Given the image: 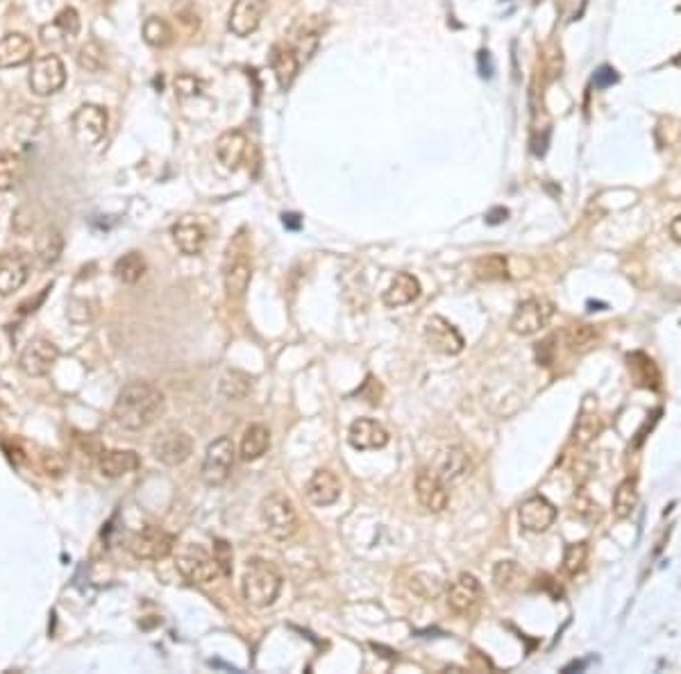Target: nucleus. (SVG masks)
Listing matches in <instances>:
<instances>
[{
  "label": "nucleus",
  "mask_w": 681,
  "mask_h": 674,
  "mask_svg": "<svg viewBox=\"0 0 681 674\" xmlns=\"http://www.w3.org/2000/svg\"><path fill=\"white\" fill-rule=\"evenodd\" d=\"M166 397L157 387L148 382H132L123 387L114 402V420L123 429L142 432L164 416Z\"/></svg>",
  "instance_id": "obj_1"
},
{
  "label": "nucleus",
  "mask_w": 681,
  "mask_h": 674,
  "mask_svg": "<svg viewBox=\"0 0 681 674\" xmlns=\"http://www.w3.org/2000/svg\"><path fill=\"white\" fill-rule=\"evenodd\" d=\"M282 591V575L272 568L268 561H248L241 577V595L248 604L257 609H266L275 604Z\"/></svg>",
  "instance_id": "obj_2"
},
{
  "label": "nucleus",
  "mask_w": 681,
  "mask_h": 674,
  "mask_svg": "<svg viewBox=\"0 0 681 674\" xmlns=\"http://www.w3.org/2000/svg\"><path fill=\"white\" fill-rule=\"evenodd\" d=\"M259 513H262L264 527L275 540H288L298 533V511L284 493H271L264 497Z\"/></svg>",
  "instance_id": "obj_3"
},
{
  "label": "nucleus",
  "mask_w": 681,
  "mask_h": 674,
  "mask_svg": "<svg viewBox=\"0 0 681 674\" xmlns=\"http://www.w3.org/2000/svg\"><path fill=\"white\" fill-rule=\"evenodd\" d=\"M175 565H178L180 575H182L184 579H189L200 586L214 584V581L223 575L214 555H210L207 549L194 543L182 545V548L175 552Z\"/></svg>",
  "instance_id": "obj_4"
},
{
  "label": "nucleus",
  "mask_w": 681,
  "mask_h": 674,
  "mask_svg": "<svg viewBox=\"0 0 681 674\" xmlns=\"http://www.w3.org/2000/svg\"><path fill=\"white\" fill-rule=\"evenodd\" d=\"M127 549H130L134 559L162 561L168 555H173L175 536L168 533L166 529L150 525V527H143L136 533H132V539L127 540Z\"/></svg>",
  "instance_id": "obj_5"
},
{
  "label": "nucleus",
  "mask_w": 681,
  "mask_h": 674,
  "mask_svg": "<svg viewBox=\"0 0 681 674\" xmlns=\"http://www.w3.org/2000/svg\"><path fill=\"white\" fill-rule=\"evenodd\" d=\"M234 443H232L230 436H220V439L207 445L203 471H200L207 486H223L226 484L232 472V465H234Z\"/></svg>",
  "instance_id": "obj_6"
},
{
  "label": "nucleus",
  "mask_w": 681,
  "mask_h": 674,
  "mask_svg": "<svg viewBox=\"0 0 681 674\" xmlns=\"http://www.w3.org/2000/svg\"><path fill=\"white\" fill-rule=\"evenodd\" d=\"M555 316V304L547 298H530L520 303L516 307L514 316H511V332L518 336H532L539 334L543 327H547Z\"/></svg>",
  "instance_id": "obj_7"
},
{
  "label": "nucleus",
  "mask_w": 681,
  "mask_h": 674,
  "mask_svg": "<svg viewBox=\"0 0 681 674\" xmlns=\"http://www.w3.org/2000/svg\"><path fill=\"white\" fill-rule=\"evenodd\" d=\"M482 595L484 591L479 579H477L475 575L462 572V575L448 586V609L459 617H471L472 613L479 609V604H482Z\"/></svg>",
  "instance_id": "obj_8"
},
{
  "label": "nucleus",
  "mask_w": 681,
  "mask_h": 674,
  "mask_svg": "<svg viewBox=\"0 0 681 674\" xmlns=\"http://www.w3.org/2000/svg\"><path fill=\"white\" fill-rule=\"evenodd\" d=\"M30 89L37 96H53L62 91L66 84V68L57 55H43L32 64L30 78H27Z\"/></svg>",
  "instance_id": "obj_9"
},
{
  "label": "nucleus",
  "mask_w": 681,
  "mask_h": 674,
  "mask_svg": "<svg viewBox=\"0 0 681 674\" xmlns=\"http://www.w3.org/2000/svg\"><path fill=\"white\" fill-rule=\"evenodd\" d=\"M107 123H110V116L100 105H87L80 107L73 114L71 120V127H73L75 142L82 143V146H96L105 139Z\"/></svg>",
  "instance_id": "obj_10"
},
{
  "label": "nucleus",
  "mask_w": 681,
  "mask_h": 674,
  "mask_svg": "<svg viewBox=\"0 0 681 674\" xmlns=\"http://www.w3.org/2000/svg\"><path fill=\"white\" fill-rule=\"evenodd\" d=\"M59 350L53 341L48 339H32L23 348L21 356H19V366L27 377H43L53 371L55 361H57Z\"/></svg>",
  "instance_id": "obj_11"
},
{
  "label": "nucleus",
  "mask_w": 681,
  "mask_h": 674,
  "mask_svg": "<svg viewBox=\"0 0 681 674\" xmlns=\"http://www.w3.org/2000/svg\"><path fill=\"white\" fill-rule=\"evenodd\" d=\"M191 452H194V440L187 432H180V429H168L152 443L155 459L166 465H182L189 459Z\"/></svg>",
  "instance_id": "obj_12"
},
{
  "label": "nucleus",
  "mask_w": 681,
  "mask_h": 674,
  "mask_svg": "<svg viewBox=\"0 0 681 674\" xmlns=\"http://www.w3.org/2000/svg\"><path fill=\"white\" fill-rule=\"evenodd\" d=\"M425 341L430 345L432 350L440 352V355H459L463 350V336L459 334L455 325L450 320H446L443 316H432L427 323H425Z\"/></svg>",
  "instance_id": "obj_13"
},
{
  "label": "nucleus",
  "mask_w": 681,
  "mask_h": 674,
  "mask_svg": "<svg viewBox=\"0 0 681 674\" xmlns=\"http://www.w3.org/2000/svg\"><path fill=\"white\" fill-rule=\"evenodd\" d=\"M264 14H266V0H234L227 27L236 37H250L262 26Z\"/></svg>",
  "instance_id": "obj_14"
},
{
  "label": "nucleus",
  "mask_w": 681,
  "mask_h": 674,
  "mask_svg": "<svg viewBox=\"0 0 681 674\" xmlns=\"http://www.w3.org/2000/svg\"><path fill=\"white\" fill-rule=\"evenodd\" d=\"M518 520H520V527H523L524 532L540 533L555 525L556 507L550 502V500H545L543 495H534L520 504Z\"/></svg>",
  "instance_id": "obj_15"
},
{
  "label": "nucleus",
  "mask_w": 681,
  "mask_h": 674,
  "mask_svg": "<svg viewBox=\"0 0 681 674\" xmlns=\"http://www.w3.org/2000/svg\"><path fill=\"white\" fill-rule=\"evenodd\" d=\"M416 497L432 513L446 511L448 502H450L448 486L440 481V477L434 471H427V468H423L418 477H416Z\"/></svg>",
  "instance_id": "obj_16"
},
{
  "label": "nucleus",
  "mask_w": 681,
  "mask_h": 674,
  "mask_svg": "<svg viewBox=\"0 0 681 674\" xmlns=\"http://www.w3.org/2000/svg\"><path fill=\"white\" fill-rule=\"evenodd\" d=\"M27 275H30V264L26 255L7 252L0 257V295H11L19 291L27 282Z\"/></svg>",
  "instance_id": "obj_17"
},
{
  "label": "nucleus",
  "mask_w": 681,
  "mask_h": 674,
  "mask_svg": "<svg viewBox=\"0 0 681 674\" xmlns=\"http://www.w3.org/2000/svg\"><path fill=\"white\" fill-rule=\"evenodd\" d=\"M252 280V268L248 262L246 250L241 255H236V248L230 243V250H227V262H226V291L230 293L232 298H241L243 293L248 291Z\"/></svg>",
  "instance_id": "obj_18"
},
{
  "label": "nucleus",
  "mask_w": 681,
  "mask_h": 674,
  "mask_svg": "<svg viewBox=\"0 0 681 674\" xmlns=\"http://www.w3.org/2000/svg\"><path fill=\"white\" fill-rule=\"evenodd\" d=\"M348 443L355 449H379L388 443V432L378 420L359 418L350 425Z\"/></svg>",
  "instance_id": "obj_19"
},
{
  "label": "nucleus",
  "mask_w": 681,
  "mask_h": 674,
  "mask_svg": "<svg viewBox=\"0 0 681 674\" xmlns=\"http://www.w3.org/2000/svg\"><path fill=\"white\" fill-rule=\"evenodd\" d=\"M307 497L310 502L316 507H330L340 497V481L327 468H320L311 475V479L307 481Z\"/></svg>",
  "instance_id": "obj_20"
},
{
  "label": "nucleus",
  "mask_w": 681,
  "mask_h": 674,
  "mask_svg": "<svg viewBox=\"0 0 681 674\" xmlns=\"http://www.w3.org/2000/svg\"><path fill=\"white\" fill-rule=\"evenodd\" d=\"M173 241L184 255L195 257L207 246V230H204V225L200 220L187 216V218L173 225Z\"/></svg>",
  "instance_id": "obj_21"
},
{
  "label": "nucleus",
  "mask_w": 681,
  "mask_h": 674,
  "mask_svg": "<svg viewBox=\"0 0 681 674\" xmlns=\"http://www.w3.org/2000/svg\"><path fill=\"white\" fill-rule=\"evenodd\" d=\"M34 55V43L21 34V32H10L0 39V68H16L27 64Z\"/></svg>",
  "instance_id": "obj_22"
},
{
  "label": "nucleus",
  "mask_w": 681,
  "mask_h": 674,
  "mask_svg": "<svg viewBox=\"0 0 681 674\" xmlns=\"http://www.w3.org/2000/svg\"><path fill=\"white\" fill-rule=\"evenodd\" d=\"M248 152V136L241 130H227L216 139V157L226 168L234 171Z\"/></svg>",
  "instance_id": "obj_23"
},
{
  "label": "nucleus",
  "mask_w": 681,
  "mask_h": 674,
  "mask_svg": "<svg viewBox=\"0 0 681 674\" xmlns=\"http://www.w3.org/2000/svg\"><path fill=\"white\" fill-rule=\"evenodd\" d=\"M139 465H142V459L132 449H105L98 456L100 472L110 479H119L127 472H134Z\"/></svg>",
  "instance_id": "obj_24"
},
{
  "label": "nucleus",
  "mask_w": 681,
  "mask_h": 674,
  "mask_svg": "<svg viewBox=\"0 0 681 674\" xmlns=\"http://www.w3.org/2000/svg\"><path fill=\"white\" fill-rule=\"evenodd\" d=\"M472 471V461H471V455H468L466 449L463 448H450L443 455V461H440V468L436 475L440 477V481L446 484V486H452V484H456V481H462L466 479L468 475H471Z\"/></svg>",
  "instance_id": "obj_25"
},
{
  "label": "nucleus",
  "mask_w": 681,
  "mask_h": 674,
  "mask_svg": "<svg viewBox=\"0 0 681 674\" xmlns=\"http://www.w3.org/2000/svg\"><path fill=\"white\" fill-rule=\"evenodd\" d=\"M271 66H272V73H275V78H278V84L282 87L284 91H287L288 87L294 84V80L298 78L300 62H298V55H295V50L291 46H284V43H279V46L272 48Z\"/></svg>",
  "instance_id": "obj_26"
},
{
  "label": "nucleus",
  "mask_w": 681,
  "mask_h": 674,
  "mask_svg": "<svg viewBox=\"0 0 681 674\" xmlns=\"http://www.w3.org/2000/svg\"><path fill=\"white\" fill-rule=\"evenodd\" d=\"M420 295V282L414 278V275H409V272H398L394 278V282L388 284V288L384 291L382 300L386 307L395 309V307H404V304L414 303L416 298Z\"/></svg>",
  "instance_id": "obj_27"
},
{
  "label": "nucleus",
  "mask_w": 681,
  "mask_h": 674,
  "mask_svg": "<svg viewBox=\"0 0 681 674\" xmlns=\"http://www.w3.org/2000/svg\"><path fill=\"white\" fill-rule=\"evenodd\" d=\"M639 507V479L636 477H627L618 484L616 493H613V516L618 520H624Z\"/></svg>",
  "instance_id": "obj_28"
},
{
  "label": "nucleus",
  "mask_w": 681,
  "mask_h": 674,
  "mask_svg": "<svg viewBox=\"0 0 681 674\" xmlns=\"http://www.w3.org/2000/svg\"><path fill=\"white\" fill-rule=\"evenodd\" d=\"M26 178V162L16 152H0V194L16 188Z\"/></svg>",
  "instance_id": "obj_29"
},
{
  "label": "nucleus",
  "mask_w": 681,
  "mask_h": 674,
  "mask_svg": "<svg viewBox=\"0 0 681 674\" xmlns=\"http://www.w3.org/2000/svg\"><path fill=\"white\" fill-rule=\"evenodd\" d=\"M271 448V432L264 425H250L246 429L241 440V459L243 461H257Z\"/></svg>",
  "instance_id": "obj_30"
},
{
  "label": "nucleus",
  "mask_w": 681,
  "mask_h": 674,
  "mask_svg": "<svg viewBox=\"0 0 681 674\" xmlns=\"http://www.w3.org/2000/svg\"><path fill=\"white\" fill-rule=\"evenodd\" d=\"M472 272H475V278L482 280V282L509 280V259L504 255L479 257V259L472 264Z\"/></svg>",
  "instance_id": "obj_31"
},
{
  "label": "nucleus",
  "mask_w": 681,
  "mask_h": 674,
  "mask_svg": "<svg viewBox=\"0 0 681 674\" xmlns=\"http://www.w3.org/2000/svg\"><path fill=\"white\" fill-rule=\"evenodd\" d=\"M143 272H146V259H143L142 252H127L114 264V278L121 284H127V287L139 282L143 278Z\"/></svg>",
  "instance_id": "obj_32"
},
{
  "label": "nucleus",
  "mask_w": 681,
  "mask_h": 674,
  "mask_svg": "<svg viewBox=\"0 0 681 674\" xmlns=\"http://www.w3.org/2000/svg\"><path fill=\"white\" fill-rule=\"evenodd\" d=\"M173 27L162 16H148L143 23V42L152 48H168L173 43Z\"/></svg>",
  "instance_id": "obj_33"
},
{
  "label": "nucleus",
  "mask_w": 681,
  "mask_h": 674,
  "mask_svg": "<svg viewBox=\"0 0 681 674\" xmlns=\"http://www.w3.org/2000/svg\"><path fill=\"white\" fill-rule=\"evenodd\" d=\"M563 336H566V345L570 348V352H577V355L593 350L600 341L598 330L593 325H570Z\"/></svg>",
  "instance_id": "obj_34"
},
{
  "label": "nucleus",
  "mask_w": 681,
  "mask_h": 674,
  "mask_svg": "<svg viewBox=\"0 0 681 674\" xmlns=\"http://www.w3.org/2000/svg\"><path fill=\"white\" fill-rule=\"evenodd\" d=\"M600 432H602V418H600L595 411H582V416L577 418L575 432H572V440L579 448H588L593 440L598 439Z\"/></svg>",
  "instance_id": "obj_35"
},
{
  "label": "nucleus",
  "mask_w": 681,
  "mask_h": 674,
  "mask_svg": "<svg viewBox=\"0 0 681 674\" xmlns=\"http://www.w3.org/2000/svg\"><path fill=\"white\" fill-rule=\"evenodd\" d=\"M62 250H64V239L62 234H59V230L50 227V230H46L42 236H39L37 252L43 266H53V264L59 259V255H62Z\"/></svg>",
  "instance_id": "obj_36"
},
{
  "label": "nucleus",
  "mask_w": 681,
  "mask_h": 674,
  "mask_svg": "<svg viewBox=\"0 0 681 674\" xmlns=\"http://www.w3.org/2000/svg\"><path fill=\"white\" fill-rule=\"evenodd\" d=\"M629 368L634 371L636 379H639L640 387H647V388H659V371H656L654 366V361L647 359L645 355H640V352H636V355L629 356Z\"/></svg>",
  "instance_id": "obj_37"
},
{
  "label": "nucleus",
  "mask_w": 681,
  "mask_h": 674,
  "mask_svg": "<svg viewBox=\"0 0 681 674\" xmlns=\"http://www.w3.org/2000/svg\"><path fill=\"white\" fill-rule=\"evenodd\" d=\"M588 563V543H570L563 549V561H561V568L568 577L582 575L584 568Z\"/></svg>",
  "instance_id": "obj_38"
},
{
  "label": "nucleus",
  "mask_w": 681,
  "mask_h": 674,
  "mask_svg": "<svg viewBox=\"0 0 681 674\" xmlns=\"http://www.w3.org/2000/svg\"><path fill=\"white\" fill-rule=\"evenodd\" d=\"M520 575H523V572H520V568L514 561H500V563L495 565V570H493V584H495L498 591L509 593L518 584L516 579H520Z\"/></svg>",
  "instance_id": "obj_39"
},
{
  "label": "nucleus",
  "mask_w": 681,
  "mask_h": 674,
  "mask_svg": "<svg viewBox=\"0 0 681 674\" xmlns=\"http://www.w3.org/2000/svg\"><path fill=\"white\" fill-rule=\"evenodd\" d=\"M53 30H57L62 34L64 42H73L75 37L80 34V16L73 7H66L57 14L53 23Z\"/></svg>",
  "instance_id": "obj_40"
},
{
  "label": "nucleus",
  "mask_w": 681,
  "mask_h": 674,
  "mask_svg": "<svg viewBox=\"0 0 681 674\" xmlns=\"http://www.w3.org/2000/svg\"><path fill=\"white\" fill-rule=\"evenodd\" d=\"M248 391H250V379L243 372H227L220 382V393L230 400H241L248 395Z\"/></svg>",
  "instance_id": "obj_41"
},
{
  "label": "nucleus",
  "mask_w": 681,
  "mask_h": 674,
  "mask_svg": "<svg viewBox=\"0 0 681 674\" xmlns=\"http://www.w3.org/2000/svg\"><path fill=\"white\" fill-rule=\"evenodd\" d=\"M78 64L84 68V71L96 73V71H100V68L105 66V50H103V46H100V43L89 42L87 46L80 48Z\"/></svg>",
  "instance_id": "obj_42"
},
{
  "label": "nucleus",
  "mask_w": 681,
  "mask_h": 674,
  "mask_svg": "<svg viewBox=\"0 0 681 674\" xmlns=\"http://www.w3.org/2000/svg\"><path fill=\"white\" fill-rule=\"evenodd\" d=\"M200 91H203V82L195 75L182 73L175 78V94L180 98H191V96H198Z\"/></svg>",
  "instance_id": "obj_43"
},
{
  "label": "nucleus",
  "mask_w": 681,
  "mask_h": 674,
  "mask_svg": "<svg viewBox=\"0 0 681 674\" xmlns=\"http://www.w3.org/2000/svg\"><path fill=\"white\" fill-rule=\"evenodd\" d=\"M214 559L218 561L220 572L226 577L232 575V548L227 540H216L214 543Z\"/></svg>",
  "instance_id": "obj_44"
},
{
  "label": "nucleus",
  "mask_w": 681,
  "mask_h": 674,
  "mask_svg": "<svg viewBox=\"0 0 681 674\" xmlns=\"http://www.w3.org/2000/svg\"><path fill=\"white\" fill-rule=\"evenodd\" d=\"M43 471L46 475L59 477L64 472V459L59 456V452H46L43 455Z\"/></svg>",
  "instance_id": "obj_45"
},
{
  "label": "nucleus",
  "mask_w": 681,
  "mask_h": 674,
  "mask_svg": "<svg viewBox=\"0 0 681 674\" xmlns=\"http://www.w3.org/2000/svg\"><path fill=\"white\" fill-rule=\"evenodd\" d=\"M593 82H595L598 89H604V87H608V84L618 82V73H616V68L602 66L598 73H595V80H593Z\"/></svg>",
  "instance_id": "obj_46"
},
{
  "label": "nucleus",
  "mask_w": 681,
  "mask_h": 674,
  "mask_svg": "<svg viewBox=\"0 0 681 674\" xmlns=\"http://www.w3.org/2000/svg\"><path fill=\"white\" fill-rule=\"evenodd\" d=\"M479 71H482L484 78H491V75H493L491 55H488L486 50H482V53H479Z\"/></svg>",
  "instance_id": "obj_47"
},
{
  "label": "nucleus",
  "mask_w": 681,
  "mask_h": 674,
  "mask_svg": "<svg viewBox=\"0 0 681 674\" xmlns=\"http://www.w3.org/2000/svg\"><path fill=\"white\" fill-rule=\"evenodd\" d=\"M507 216H509V211L502 210V207H498V210H493L491 214L486 216V220L491 225H498V223H502V220H507Z\"/></svg>",
  "instance_id": "obj_48"
},
{
  "label": "nucleus",
  "mask_w": 681,
  "mask_h": 674,
  "mask_svg": "<svg viewBox=\"0 0 681 674\" xmlns=\"http://www.w3.org/2000/svg\"><path fill=\"white\" fill-rule=\"evenodd\" d=\"M670 236L677 241V243H681V214L675 216L670 223Z\"/></svg>",
  "instance_id": "obj_49"
},
{
  "label": "nucleus",
  "mask_w": 681,
  "mask_h": 674,
  "mask_svg": "<svg viewBox=\"0 0 681 674\" xmlns=\"http://www.w3.org/2000/svg\"><path fill=\"white\" fill-rule=\"evenodd\" d=\"M282 218H284V225H287V227H291V230H298V227H300V216L284 214Z\"/></svg>",
  "instance_id": "obj_50"
}]
</instances>
